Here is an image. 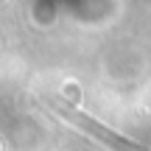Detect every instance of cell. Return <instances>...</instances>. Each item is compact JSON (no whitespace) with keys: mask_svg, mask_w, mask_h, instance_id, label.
<instances>
[{"mask_svg":"<svg viewBox=\"0 0 151 151\" xmlns=\"http://www.w3.org/2000/svg\"><path fill=\"white\" fill-rule=\"evenodd\" d=\"M50 106H53L59 115H65V118L70 120L73 126H81V129H84L87 134H95L98 140H101V143H106L109 148H118V151H140V146H132V143H129V140H123L120 134H112V132H106L104 126L92 123V120L87 118V115H81L78 109H70L67 104H62V101H53V98H50Z\"/></svg>","mask_w":151,"mask_h":151,"instance_id":"obj_1","label":"cell"}]
</instances>
